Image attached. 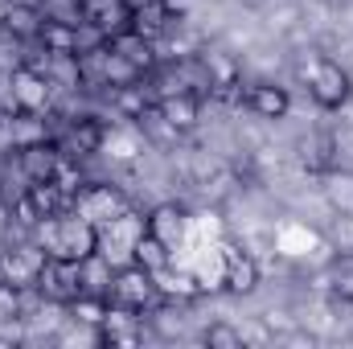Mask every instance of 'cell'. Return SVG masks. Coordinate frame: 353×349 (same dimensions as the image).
Masks as SVG:
<instances>
[{"label": "cell", "instance_id": "9c48e42d", "mask_svg": "<svg viewBox=\"0 0 353 349\" xmlns=\"http://www.w3.org/2000/svg\"><path fill=\"white\" fill-rule=\"evenodd\" d=\"M46 259H50V251L41 243H17V247H8L0 255V279L29 292V288H37V275H41Z\"/></svg>", "mask_w": 353, "mask_h": 349}, {"label": "cell", "instance_id": "ac0fdd59", "mask_svg": "<svg viewBox=\"0 0 353 349\" xmlns=\"http://www.w3.org/2000/svg\"><path fill=\"white\" fill-rule=\"evenodd\" d=\"M321 193L333 206V214L353 218V169H329L321 177Z\"/></svg>", "mask_w": 353, "mask_h": 349}, {"label": "cell", "instance_id": "603a6c76", "mask_svg": "<svg viewBox=\"0 0 353 349\" xmlns=\"http://www.w3.org/2000/svg\"><path fill=\"white\" fill-rule=\"evenodd\" d=\"M21 292H25V288L0 279V321H17V317H21Z\"/></svg>", "mask_w": 353, "mask_h": 349}, {"label": "cell", "instance_id": "52a82bcc", "mask_svg": "<svg viewBox=\"0 0 353 349\" xmlns=\"http://www.w3.org/2000/svg\"><path fill=\"white\" fill-rule=\"evenodd\" d=\"M79 25L107 41V37L132 29V4L128 0H79Z\"/></svg>", "mask_w": 353, "mask_h": 349}, {"label": "cell", "instance_id": "9a60e30c", "mask_svg": "<svg viewBox=\"0 0 353 349\" xmlns=\"http://www.w3.org/2000/svg\"><path fill=\"white\" fill-rule=\"evenodd\" d=\"M185 226H189V218H185V210H181L176 201H161V206H152V210L144 214V230H152V235L165 239L169 247H176V243L185 239Z\"/></svg>", "mask_w": 353, "mask_h": 349}, {"label": "cell", "instance_id": "484cf974", "mask_svg": "<svg viewBox=\"0 0 353 349\" xmlns=\"http://www.w3.org/2000/svg\"><path fill=\"white\" fill-rule=\"evenodd\" d=\"M4 4H25V8H41L46 0H4Z\"/></svg>", "mask_w": 353, "mask_h": 349}, {"label": "cell", "instance_id": "5b68a950", "mask_svg": "<svg viewBox=\"0 0 353 349\" xmlns=\"http://www.w3.org/2000/svg\"><path fill=\"white\" fill-rule=\"evenodd\" d=\"M33 292H37L46 304L66 308V304L83 292V263L50 255V259H46V267H41V275H37V288H33Z\"/></svg>", "mask_w": 353, "mask_h": 349}, {"label": "cell", "instance_id": "8992f818", "mask_svg": "<svg viewBox=\"0 0 353 349\" xmlns=\"http://www.w3.org/2000/svg\"><path fill=\"white\" fill-rule=\"evenodd\" d=\"M74 210L103 230L107 222H115V218L128 214L132 206H128V197H123L115 185H107V181H87V185H79V193H74Z\"/></svg>", "mask_w": 353, "mask_h": 349}, {"label": "cell", "instance_id": "7402d4cb", "mask_svg": "<svg viewBox=\"0 0 353 349\" xmlns=\"http://www.w3.org/2000/svg\"><path fill=\"white\" fill-rule=\"evenodd\" d=\"M201 341H205L210 349H243V346H247L243 329H239V325H230V321H210V325H205V333H201Z\"/></svg>", "mask_w": 353, "mask_h": 349}, {"label": "cell", "instance_id": "cb8c5ba5", "mask_svg": "<svg viewBox=\"0 0 353 349\" xmlns=\"http://www.w3.org/2000/svg\"><path fill=\"white\" fill-rule=\"evenodd\" d=\"M12 115H17L12 99H8V94H0V128H8V123H12Z\"/></svg>", "mask_w": 353, "mask_h": 349}, {"label": "cell", "instance_id": "ffe728a7", "mask_svg": "<svg viewBox=\"0 0 353 349\" xmlns=\"http://www.w3.org/2000/svg\"><path fill=\"white\" fill-rule=\"evenodd\" d=\"M107 308H111V300H107V296H99V292H79L62 312L70 317V325L99 329V325H103V317H107Z\"/></svg>", "mask_w": 353, "mask_h": 349}, {"label": "cell", "instance_id": "d6986e66", "mask_svg": "<svg viewBox=\"0 0 353 349\" xmlns=\"http://www.w3.org/2000/svg\"><path fill=\"white\" fill-rule=\"evenodd\" d=\"M132 263H140L144 271H165L169 263H173V247L165 243V239H157L152 230H140V239L132 243Z\"/></svg>", "mask_w": 353, "mask_h": 349}, {"label": "cell", "instance_id": "7c38bea8", "mask_svg": "<svg viewBox=\"0 0 353 349\" xmlns=\"http://www.w3.org/2000/svg\"><path fill=\"white\" fill-rule=\"evenodd\" d=\"M157 115L169 123V132H173V136H185V132H193V128H197V119H201V99H197V90L161 94V99H157Z\"/></svg>", "mask_w": 353, "mask_h": 349}, {"label": "cell", "instance_id": "d4e9b609", "mask_svg": "<svg viewBox=\"0 0 353 349\" xmlns=\"http://www.w3.org/2000/svg\"><path fill=\"white\" fill-rule=\"evenodd\" d=\"M8 226H12V206H4V201H0V239L8 235Z\"/></svg>", "mask_w": 353, "mask_h": 349}, {"label": "cell", "instance_id": "30bf717a", "mask_svg": "<svg viewBox=\"0 0 353 349\" xmlns=\"http://www.w3.org/2000/svg\"><path fill=\"white\" fill-rule=\"evenodd\" d=\"M239 99H243V107L255 119H267V123L288 119V111H292V94H288V87H279V83H251Z\"/></svg>", "mask_w": 353, "mask_h": 349}, {"label": "cell", "instance_id": "8fae6325", "mask_svg": "<svg viewBox=\"0 0 353 349\" xmlns=\"http://www.w3.org/2000/svg\"><path fill=\"white\" fill-rule=\"evenodd\" d=\"M107 46L136 70V74H152L157 66H161V58H157V41L152 37H144V33H136V29H123V33H115V37H107Z\"/></svg>", "mask_w": 353, "mask_h": 349}, {"label": "cell", "instance_id": "7a4b0ae2", "mask_svg": "<svg viewBox=\"0 0 353 349\" xmlns=\"http://www.w3.org/2000/svg\"><path fill=\"white\" fill-rule=\"evenodd\" d=\"M304 79H308V94H312V103L321 111H341L353 99V74L337 58H325V54L312 58L308 70H304Z\"/></svg>", "mask_w": 353, "mask_h": 349}, {"label": "cell", "instance_id": "4fadbf2b", "mask_svg": "<svg viewBox=\"0 0 353 349\" xmlns=\"http://www.w3.org/2000/svg\"><path fill=\"white\" fill-rule=\"evenodd\" d=\"M17 152V165L25 169V181H54L58 165H62V144L58 140H37V144H25V148H12Z\"/></svg>", "mask_w": 353, "mask_h": 349}, {"label": "cell", "instance_id": "ba28073f", "mask_svg": "<svg viewBox=\"0 0 353 349\" xmlns=\"http://www.w3.org/2000/svg\"><path fill=\"white\" fill-rule=\"evenodd\" d=\"M259 279H263V267L247 247L222 243V288L230 296H251L259 288Z\"/></svg>", "mask_w": 353, "mask_h": 349}, {"label": "cell", "instance_id": "2e32d148", "mask_svg": "<svg viewBox=\"0 0 353 349\" xmlns=\"http://www.w3.org/2000/svg\"><path fill=\"white\" fill-rule=\"evenodd\" d=\"M41 21H46L41 8H25V4H4V8H0V29H4V37H12V41H37Z\"/></svg>", "mask_w": 353, "mask_h": 349}, {"label": "cell", "instance_id": "6da1fadb", "mask_svg": "<svg viewBox=\"0 0 353 349\" xmlns=\"http://www.w3.org/2000/svg\"><path fill=\"white\" fill-rule=\"evenodd\" d=\"M37 243L58 259L83 263L90 255H99V226L87 222L79 210H66V214H54V218L37 222Z\"/></svg>", "mask_w": 353, "mask_h": 349}, {"label": "cell", "instance_id": "e0dca14e", "mask_svg": "<svg viewBox=\"0 0 353 349\" xmlns=\"http://www.w3.org/2000/svg\"><path fill=\"white\" fill-rule=\"evenodd\" d=\"M128 4H132V29L144 33V37H152V41L169 29V21L176 17L165 0H128Z\"/></svg>", "mask_w": 353, "mask_h": 349}, {"label": "cell", "instance_id": "277c9868", "mask_svg": "<svg viewBox=\"0 0 353 349\" xmlns=\"http://www.w3.org/2000/svg\"><path fill=\"white\" fill-rule=\"evenodd\" d=\"M8 99L17 111H29V115H46L50 103H54V79L50 70H37L29 62L12 66L8 70Z\"/></svg>", "mask_w": 353, "mask_h": 349}, {"label": "cell", "instance_id": "44dd1931", "mask_svg": "<svg viewBox=\"0 0 353 349\" xmlns=\"http://www.w3.org/2000/svg\"><path fill=\"white\" fill-rule=\"evenodd\" d=\"M157 288H161V300H176V296H197V279L189 271H173V263L165 271H157Z\"/></svg>", "mask_w": 353, "mask_h": 349}, {"label": "cell", "instance_id": "3957f363", "mask_svg": "<svg viewBox=\"0 0 353 349\" xmlns=\"http://www.w3.org/2000/svg\"><path fill=\"white\" fill-rule=\"evenodd\" d=\"M111 304L119 308H132V312H152L161 304V288H157V275L144 271L140 263H119L115 275H111V292H107Z\"/></svg>", "mask_w": 353, "mask_h": 349}, {"label": "cell", "instance_id": "5bb4252c", "mask_svg": "<svg viewBox=\"0 0 353 349\" xmlns=\"http://www.w3.org/2000/svg\"><path fill=\"white\" fill-rule=\"evenodd\" d=\"M103 136H107V123L99 115H79L66 132V157H90V152H103Z\"/></svg>", "mask_w": 353, "mask_h": 349}]
</instances>
